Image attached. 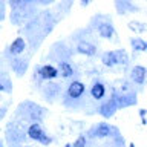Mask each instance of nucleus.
Masks as SVG:
<instances>
[{
	"mask_svg": "<svg viewBox=\"0 0 147 147\" xmlns=\"http://www.w3.org/2000/svg\"><path fill=\"white\" fill-rule=\"evenodd\" d=\"M26 135H28L29 140L37 141V142H40V144H43V146H49L51 142H52V138L45 132V129L41 127L40 123L29 124V127H28V130H26Z\"/></svg>",
	"mask_w": 147,
	"mask_h": 147,
	"instance_id": "2",
	"label": "nucleus"
},
{
	"mask_svg": "<svg viewBox=\"0 0 147 147\" xmlns=\"http://www.w3.org/2000/svg\"><path fill=\"white\" fill-rule=\"evenodd\" d=\"M58 71L61 78H71L74 75V66L69 61H64V60H61L58 63Z\"/></svg>",
	"mask_w": 147,
	"mask_h": 147,
	"instance_id": "13",
	"label": "nucleus"
},
{
	"mask_svg": "<svg viewBox=\"0 0 147 147\" xmlns=\"http://www.w3.org/2000/svg\"><path fill=\"white\" fill-rule=\"evenodd\" d=\"M77 52L81 55H86V57H94L96 54V46L92 45L90 41H80L77 45Z\"/></svg>",
	"mask_w": 147,
	"mask_h": 147,
	"instance_id": "12",
	"label": "nucleus"
},
{
	"mask_svg": "<svg viewBox=\"0 0 147 147\" xmlns=\"http://www.w3.org/2000/svg\"><path fill=\"white\" fill-rule=\"evenodd\" d=\"M0 147H5V146H3V142H2V144H0Z\"/></svg>",
	"mask_w": 147,
	"mask_h": 147,
	"instance_id": "25",
	"label": "nucleus"
},
{
	"mask_svg": "<svg viewBox=\"0 0 147 147\" xmlns=\"http://www.w3.org/2000/svg\"><path fill=\"white\" fill-rule=\"evenodd\" d=\"M140 118H141V124H147V110L146 109H140Z\"/></svg>",
	"mask_w": 147,
	"mask_h": 147,
	"instance_id": "19",
	"label": "nucleus"
},
{
	"mask_svg": "<svg viewBox=\"0 0 147 147\" xmlns=\"http://www.w3.org/2000/svg\"><path fill=\"white\" fill-rule=\"evenodd\" d=\"M96 29H98L100 37H103V38H106V40H110L115 35V28L112 25V22H103V23H100Z\"/></svg>",
	"mask_w": 147,
	"mask_h": 147,
	"instance_id": "11",
	"label": "nucleus"
},
{
	"mask_svg": "<svg viewBox=\"0 0 147 147\" xmlns=\"http://www.w3.org/2000/svg\"><path fill=\"white\" fill-rule=\"evenodd\" d=\"M5 113H6V109L2 107V113H0V118H3V117H5Z\"/></svg>",
	"mask_w": 147,
	"mask_h": 147,
	"instance_id": "21",
	"label": "nucleus"
},
{
	"mask_svg": "<svg viewBox=\"0 0 147 147\" xmlns=\"http://www.w3.org/2000/svg\"><path fill=\"white\" fill-rule=\"evenodd\" d=\"M28 2H31V0H28Z\"/></svg>",
	"mask_w": 147,
	"mask_h": 147,
	"instance_id": "26",
	"label": "nucleus"
},
{
	"mask_svg": "<svg viewBox=\"0 0 147 147\" xmlns=\"http://www.w3.org/2000/svg\"><path fill=\"white\" fill-rule=\"evenodd\" d=\"M26 49V41L23 37H17L16 40H12V43L9 45V54L11 55H16V57H18V55H22L23 52H25Z\"/></svg>",
	"mask_w": 147,
	"mask_h": 147,
	"instance_id": "10",
	"label": "nucleus"
},
{
	"mask_svg": "<svg viewBox=\"0 0 147 147\" xmlns=\"http://www.w3.org/2000/svg\"><path fill=\"white\" fill-rule=\"evenodd\" d=\"M22 147H32V146H22Z\"/></svg>",
	"mask_w": 147,
	"mask_h": 147,
	"instance_id": "24",
	"label": "nucleus"
},
{
	"mask_svg": "<svg viewBox=\"0 0 147 147\" xmlns=\"http://www.w3.org/2000/svg\"><path fill=\"white\" fill-rule=\"evenodd\" d=\"M64 147H74L72 144H66V146H64Z\"/></svg>",
	"mask_w": 147,
	"mask_h": 147,
	"instance_id": "23",
	"label": "nucleus"
},
{
	"mask_svg": "<svg viewBox=\"0 0 147 147\" xmlns=\"http://www.w3.org/2000/svg\"><path fill=\"white\" fill-rule=\"evenodd\" d=\"M115 101L118 104V109L121 107H129V106H133L136 104V95L135 94H115L113 95Z\"/></svg>",
	"mask_w": 147,
	"mask_h": 147,
	"instance_id": "9",
	"label": "nucleus"
},
{
	"mask_svg": "<svg viewBox=\"0 0 147 147\" xmlns=\"http://www.w3.org/2000/svg\"><path fill=\"white\" fill-rule=\"evenodd\" d=\"M146 78H147V69L141 64H136L130 69V80L132 83H135L138 86H142L146 83Z\"/></svg>",
	"mask_w": 147,
	"mask_h": 147,
	"instance_id": "7",
	"label": "nucleus"
},
{
	"mask_svg": "<svg viewBox=\"0 0 147 147\" xmlns=\"http://www.w3.org/2000/svg\"><path fill=\"white\" fill-rule=\"evenodd\" d=\"M35 74L38 75L40 80H43V81H52V80H55V78L60 77L58 67L52 66V64H43V66H38L35 69Z\"/></svg>",
	"mask_w": 147,
	"mask_h": 147,
	"instance_id": "3",
	"label": "nucleus"
},
{
	"mask_svg": "<svg viewBox=\"0 0 147 147\" xmlns=\"http://www.w3.org/2000/svg\"><path fill=\"white\" fill-rule=\"evenodd\" d=\"M90 3V0H81V6H87Z\"/></svg>",
	"mask_w": 147,
	"mask_h": 147,
	"instance_id": "20",
	"label": "nucleus"
},
{
	"mask_svg": "<svg viewBox=\"0 0 147 147\" xmlns=\"http://www.w3.org/2000/svg\"><path fill=\"white\" fill-rule=\"evenodd\" d=\"M130 46H132L133 52H144V51H147V41L142 40L141 37H133V38H130Z\"/></svg>",
	"mask_w": 147,
	"mask_h": 147,
	"instance_id": "14",
	"label": "nucleus"
},
{
	"mask_svg": "<svg viewBox=\"0 0 147 147\" xmlns=\"http://www.w3.org/2000/svg\"><path fill=\"white\" fill-rule=\"evenodd\" d=\"M106 94H107V89H106V84L103 81L95 80L94 83H92V86H90V96H92V100L101 101V100H104Z\"/></svg>",
	"mask_w": 147,
	"mask_h": 147,
	"instance_id": "8",
	"label": "nucleus"
},
{
	"mask_svg": "<svg viewBox=\"0 0 147 147\" xmlns=\"http://www.w3.org/2000/svg\"><path fill=\"white\" fill-rule=\"evenodd\" d=\"M86 92V84L80 80H74L67 84V89H66V95L67 98L71 100H80Z\"/></svg>",
	"mask_w": 147,
	"mask_h": 147,
	"instance_id": "4",
	"label": "nucleus"
},
{
	"mask_svg": "<svg viewBox=\"0 0 147 147\" xmlns=\"http://www.w3.org/2000/svg\"><path fill=\"white\" fill-rule=\"evenodd\" d=\"M11 66L14 69V72L20 77V75L25 74V71L28 69V61H26V60H22V58H17V60H14V61L11 63Z\"/></svg>",
	"mask_w": 147,
	"mask_h": 147,
	"instance_id": "15",
	"label": "nucleus"
},
{
	"mask_svg": "<svg viewBox=\"0 0 147 147\" xmlns=\"http://www.w3.org/2000/svg\"><path fill=\"white\" fill-rule=\"evenodd\" d=\"M129 147H136L135 144H133V142H130V146H129Z\"/></svg>",
	"mask_w": 147,
	"mask_h": 147,
	"instance_id": "22",
	"label": "nucleus"
},
{
	"mask_svg": "<svg viewBox=\"0 0 147 147\" xmlns=\"http://www.w3.org/2000/svg\"><path fill=\"white\" fill-rule=\"evenodd\" d=\"M0 90L2 92H11L12 90V83L9 80L8 74H5V72L0 75Z\"/></svg>",
	"mask_w": 147,
	"mask_h": 147,
	"instance_id": "16",
	"label": "nucleus"
},
{
	"mask_svg": "<svg viewBox=\"0 0 147 147\" xmlns=\"http://www.w3.org/2000/svg\"><path fill=\"white\" fill-rule=\"evenodd\" d=\"M113 130H115V129L110 126L109 123H98V124H95V126L89 130V136L103 140V138H107V136L112 135Z\"/></svg>",
	"mask_w": 147,
	"mask_h": 147,
	"instance_id": "5",
	"label": "nucleus"
},
{
	"mask_svg": "<svg viewBox=\"0 0 147 147\" xmlns=\"http://www.w3.org/2000/svg\"><path fill=\"white\" fill-rule=\"evenodd\" d=\"M117 110H118V104H117V101H115V98L112 96L110 100L101 103V106L98 107V113L103 118H112L113 115L117 113Z\"/></svg>",
	"mask_w": 147,
	"mask_h": 147,
	"instance_id": "6",
	"label": "nucleus"
},
{
	"mask_svg": "<svg viewBox=\"0 0 147 147\" xmlns=\"http://www.w3.org/2000/svg\"><path fill=\"white\" fill-rule=\"evenodd\" d=\"M129 29H132L135 32H142V31H146V26L140 22H130L129 23Z\"/></svg>",
	"mask_w": 147,
	"mask_h": 147,
	"instance_id": "17",
	"label": "nucleus"
},
{
	"mask_svg": "<svg viewBox=\"0 0 147 147\" xmlns=\"http://www.w3.org/2000/svg\"><path fill=\"white\" fill-rule=\"evenodd\" d=\"M86 144H87V140H86V136L84 135H80L77 138L75 141H74V147H86Z\"/></svg>",
	"mask_w": 147,
	"mask_h": 147,
	"instance_id": "18",
	"label": "nucleus"
},
{
	"mask_svg": "<svg viewBox=\"0 0 147 147\" xmlns=\"http://www.w3.org/2000/svg\"><path fill=\"white\" fill-rule=\"evenodd\" d=\"M101 63L106 67H115L118 64H129V55L124 49H117V51H106L101 55Z\"/></svg>",
	"mask_w": 147,
	"mask_h": 147,
	"instance_id": "1",
	"label": "nucleus"
}]
</instances>
